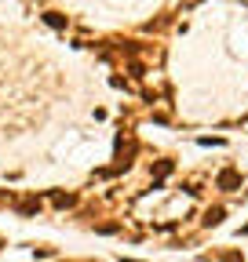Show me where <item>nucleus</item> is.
Instances as JSON below:
<instances>
[{"label": "nucleus", "instance_id": "nucleus-3", "mask_svg": "<svg viewBox=\"0 0 248 262\" xmlns=\"http://www.w3.org/2000/svg\"><path fill=\"white\" fill-rule=\"evenodd\" d=\"M55 204H59V208H73L77 196H73V193H55Z\"/></svg>", "mask_w": 248, "mask_h": 262}, {"label": "nucleus", "instance_id": "nucleus-1", "mask_svg": "<svg viewBox=\"0 0 248 262\" xmlns=\"http://www.w3.org/2000/svg\"><path fill=\"white\" fill-rule=\"evenodd\" d=\"M219 190H234V186H241V175L234 171V167H226V171H219Z\"/></svg>", "mask_w": 248, "mask_h": 262}, {"label": "nucleus", "instance_id": "nucleus-2", "mask_svg": "<svg viewBox=\"0 0 248 262\" xmlns=\"http://www.w3.org/2000/svg\"><path fill=\"white\" fill-rule=\"evenodd\" d=\"M223 222V208H208L205 211V226H219Z\"/></svg>", "mask_w": 248, "mask_h": 262}, {"label": "nucleus", "instance_id": "nucleus-4", "mask_svg": "<svg viewBox=\"0 0 248 262\" xmlns=\"http://www.w3.org/2000/svg\"><path fill=\"white\" fill-rule=\"evenodd\" d=\"M223 262H245V259L237 255V251H223Z\"/></svg>", "mask_w": 248, "mask_h": 262}]
</instances>
